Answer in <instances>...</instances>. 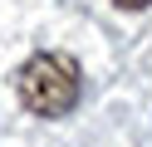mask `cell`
I'll use <instances>...</instances> for the list:
<instances>
[{
	"instance_id": "7a4b0ae2",
	"label": "cell",
	"mask_w": 152,
	"mask_h": 147,
	"mask_svg": "<svg viewBox=\"0 0 152 147\" xmlns=\"http://www.w3.org/2000/svg\"><path fill=\"white\" fill-rule=\"evenodd\" d=\"M113 5H118V10H147L152 0H113Z\"/></svg>"
},
{
	"instance_id": "6da1fadb",
	"label": "cell",
	"mask_w": 152,
	"mask_h": 147,
	"mask_svg": "<svg viewBox=\"0 0 152 147\" xmlns=\"http://www.w3.org/2000/svg\"><path fill=\"white\" fill-rule=\"evenodd\" d=\"M15 93H20L25 113L34 118H64L79 108V64H74L69 54H59V49H39V54H30L20 64V74H15Z\"/></svg>"
}]
</instances>
